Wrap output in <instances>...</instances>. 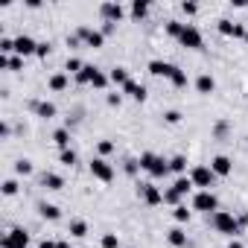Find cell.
<instances>
[{
	"instance_id": "d590c367",
	"label": "cell",
	"mask_w": 248,
	"mask_h": 248,
	"mask_svg": "<svg viewBox=\"0 0 248 248\" xmlns=\"http://www.w3.org/2000/svg\"><path fill=\"white\" fill-rule=\"evenodd\" d=\"M59 161H62L64 167H73V164H76V152H73V149H62V155H59Z\"/></svg>"
},
{
	"instance_id": "836d02e7",
	"label": "cell",
	"mask_w": 248,
	"mask_h": 248,
	"mask_svg": "<svg viewBox=\"0 0 248 248\" xmlns=\"http://www.w3.org/2000/svg\"><path fill=\"white\" fill-rule=\"evenodd\" d=\"M184 27H187V24H178V21H167V32H170L172 38H178V35L184 32Z\"/></svg>"
},
{
	"instance_id": "484cf974",
	"label": "cell",
	"mask_w": 248,
	"mask_h": 248,
	"mask_svg": "<svg viewBox=\"0 0 248 248\" xmlns=\"http://www.w3.org/2000/svg\"><path fill=\"white\" fill-rule=\"evenodd\" d=\"M170 82H172L175 88H187V73H184L181 67H175V70H172V76H170Z\"/></svg>"
},
{
	"instance_id": "ee69618b",
	"label": "cell",
	"mask_w": 248,
	"mask_h": 248,
	"mask_svg": "<svg viewBox=\"0 0 248 248\" xmlns=\"http://www.w3.org/2000/svg\"><path fill=\"white\" fill-rule=\"evenodd\" d=\"M35 56H41V59H47L50 56V44H38V53Z\"/></svg>"
},
{
	"instance_id": "4dcf8cb0",
	"label": "cell",
	"mask_w": 248,
	"mask_h": 248,
	"mask_svg": "<svg viewBox=\"0 0 248 248\" xmlns=\"http://www.w3.org/2000/svg\"><path fill=\"white\" fill-rule=\"evenodd\" d=\"M99 245H102V248H120V236H117V233H102Z\"/></svg>"
},
{
	"instance_id": "7dc6e473",
	"label": "cell",
	"mask_w": 248,
	"mask_h": 248,
	"mask_svg": "<svg viewBox=\"0 0 248 248\" xmlns=\"http://www.w3.org/2000/svg\"><path fill=\"white\" fill-rule=\"evenodd\" d=\"M228 248H245V245H242V242H236V239H231V245H228Z\"/></svg>"
},
{
	"instance_id": "8992f818",
	"label": "cell",
	"mask_w": 248,
	"mask_h": 248,
	"mask_svg": "<svg viewBox=\"0 0 248 248\" xmlns=\"http://www.w3.org/2000/svg\"><path fill=\"white\" fill-rule=\"evenodd\" d=\"M76 35H79L88 47H93V50H99V47L105 44V35H102L99 30H91V27H79V30H76Z\"/></svg>"
},
{
	"instance_id": "7bdbcfd3",
	"label": "cell",
	"mask_w": 248,
	"mask_h": 248,
	"mask_svg": "<svg viewBox=\"0 0 248 248\" xmlns=\"http://www.w3.org/2000/svg\"><path fill=\"white\" fill-rule=\"evenodd\" d=\"M181 9H184V15H196V12H199L196 3H181Z\"/></svg>"
},
{
	"instance_id": "7402d4cb",
	"label": "cell",
	"mask_w": 248,
	"mask_h": 248,
	"mask_svg": "<svg viewBox=\"0 0 248 248\" xmlns=\"http://www.w3.org/2000/svg\"><path fill=\"white\" fill-rule=\"evenodd\" d=\"M167 172H170V161H164V158H158V161L152 164V170H149L152 178H164Z\"/></svg>"
},
{
	"instance_id": "d6986e66",
	"label": "cell",
	"mask_w": 248,
	"mask_h": 248,
	"mask_svg": "<svg viewBox=\"0 0 248 248\" xmlns=\"http://www.w3.org/2000/svg\"><path fill=\"white\" fill-rule=\"evenodd\" d=\"M167 239H170L172 248H184V245H187V233H184L181 228H172V231L167 233Z\"/></svg>"
},
{
	"instance_id": "4316f807",
	"label": "cell",
	"mask_w": 248,
	"mask_h": 248,
	"mask_svg": "<svg viewBox=\"0 0 248 248\" xmlns=\"http://www.w3.org/2000/svg\"><path fill=\"white\" fill-rule=\"evenodd\" d=\"M64 88H67V76H64V73L50 76V91H64Z\"/></svg>"
},
{
	"instance_id": "f1b7e54d",
	"label": "cell",
	"mask_w": 248,
	"mask_h": 248,
	"mask_svg": "<svg viewBox=\"0 0 248 248\" xmlns=\"http://www.w3.org/2000/svg\"><path fill=\"white\" fill-rule=\"evenodd\" d=\"M132 15H135V18H146V15H149V3L135 0V3H132Z\"/></svg>"
},
{
	"instance_id": "b9f144b4",
	"label": "cell",
	"mask_w": 248,
	"mask_h": 248,
	"mask_svg": "<svg viewBox=\"0 0 248 248\" xmlns=\"http://www.w3.org/2000/svg\"><path fill=\"white\" fill-rule=\"evenodd\" d=\"M21 67H24V59H21V56H12V59H9V67H6V70H21Z\"/></svg>"
},
{
	"instance_id": "ba28073f",
	"label": "cell",
	"mask_w": 248,
	"mask_h": 248,
	"mask_svg": "<svg viewBox=\"0 0 248 248\" xmlns=\"http://www.w3.org/2000/svg\"><path fill=\"white\" fill-rule=\"evenodd\" d=\"M38 53V41H32L30 35H18L15 38V56H35Z\"/></svg>"
},
{
	"instance_id": "52a82bcc",
	"label": "cell",
	"mask_w": 248,
	"mask_h": 248,
	"mask_svg": "<svg viewBox=\"0 0 248 248\" xmlns=\"http://www.w3.org/2000/svg\"><path fill=\"white\" fill-rule=\"evenodd\" d=\"M178 41H181L184 47H190V50H202V44H204V41H202V32H199L196 27H190V24L184 27V32L178 35Z\"/></svg>"
},
{
	"instance_id": "2e32d148",
	"label": "cell",
	"mask_w": 248,
	"mask_h": 248,
	"mask_svg": "<svg viewBox=\"0 0 248 248\" xmlns=\"http://www.w3.org/2000/svg\"><path fill=\"white\" fill-rule=\"evenodd\" d=\"M41 184H44L47 190H62V187H64V178L56 175V172H44V175H41Z\"/></svg>"
},
{
	"instance_id": "9a60e30c",
	"label": "cell",
	"mask_w": 248,
	"mask_h": 248,
	"mask_svg": "<svg viewBox=\"0 0 248 248\" xmlns=\"http://www.w3.org/2000/svg\"><path fill=\"white\" fill-rule=\"evenodd\" d=\"M213 88H216V79H213L210 73H202V76L196 79V91H199V93H213Z\"/></svg>"
},
{
	"instance_id": "d6a6232c",
	"label": "cell",
	"mask_w": 248,
	"mask_h": 248,
	"mask_svg": "<svg viewBox=\"0 0 248 248\" xmlns=\"http://www.w3.org/2000/svg\"><path fill=\"white\" fill-rule=\"evenodd\" d=\"M0 190H3V196H15L18 193V181L15 178H6L3 184H0Z\"/></svg>"
},
{
	"instance_id": "74e56055",
	"label": "cell",
	"mask_w": 248,
	"mask_h": 248,
	"mask_svg": "<svg viewBox=\"0 0 248 248\" xmlns=\"http://www.w3.org/2000/svg\"><path fill=\"white\" fill-rule=\"evenodd\" d=\"M0 53H15V38H0Z\"/></svg>"
},
{
	"instance_id": "5b68a950",
	"label": "cell",
	"mask_w": 248,
	"mask_h": 248,
	"mask_svg": "<svg viewBox=\"0 0 248 248\" xmlns=\"http://www.w3.org/2000/svg\"><path fill=\"white\" fill-rule=\"evenodd\" d=\"M213 170L210 167H193V172H190V181L196 184V187H202V190H210V184H213Z\"/></svg>"
},
{
	"instance_id": "e575fe53",
	"label": "cell",
	"mask_w": 248,
	"mask_h": 248,
	"mask_svg": "<svg viewBox=\"0 0 248 248\" xmlns=\"http://www.w3.org/2000/svg\"><path fill=\"white\" fill-rule=\"evenodd\" d=\"M108 82H111V79H108V76H105L102 70H96V73H93V79H91V85H93V88H99V91H102V88H105Z\"/></svg>"
},
{
	"instance_id": "8fae6325",
	"label": "cell",
	"mask_w": 248,
	"mask_h": 248,
	"mask_svg": "<svg viewBox=\"0 0 248 248\" xmlns=\"http://www.w3.org/2000/svg\"><path fill=\"white\" fill-rule=\"evenodd\" d=\"M210 170H213V175H231L233 164H231V158H228V155H216V158L210 161Z\"/></svg>"
},
{
	"instance_id": "ffe728a7",
	"label": "cell",
	"mask_w": 248,
	"mask_h": 248,
	"mask_svg": "<svg viewBox=\"0 0 248 248\" xmlns=\"http://www.w3.org/2000/svg\"><path fill=\"white\" fill-rule=\"evenodd\" d=\"M108 79H111L114 85H120V88H123V85H126L132 76H129V70H126V67H114V70L108 73Z\"/></svg>"
},
{
	"instance_id": "1f68e13d",
	"label": "cell",
	"mask_w": 248,
	"mask_h": 248,
	"mask_svg": "<svg viewBox=\"0 0 248 248\" xmlns=\"http://www.w3.org/2000/svg\"><path fill=\"white\" fill-rule=\"evenodd\" d=\"M172 216H175V222H190V210L184 207V204H178V207H172Z\"/></svg>"
},
{
	"instance_id": "e0dca14e",
	"label": "cell",
	"mask_w": 248,
	"mask_h": 248,
	"mask_svg": "<svg viewBox=\"0 0 248 248\" xmlns=\"http://www.w3.org/2000/svg\"><path fill=\"white\" fill-rule=\"evenodd\" d=\"M38 213H41V219H50V222H56V219L62 216V210H59L56 204H47V202L38 204Z\"/></svg>"
},
{
	"instance_id": "f35d334b",
	"label": "cell",
	"mask_w": 248,
	"mask_h": 248,
	"mask_svg": "<svg viewBox=\"0 0 248 248\" xmlns=\"http://www.w3.org/2000/svg\"><path fill=\"white\" fill-rule=\"evenodd\" d=\"M164 120L170 123V126H178V123H181V111H175V108H172V111H167V114H164Z\"/></svg>"
},
{
	"instance_id": "ac0fdd59",
	"label": "cell",
	"mask_w": 248,
	"mask_h": 248,
	"mask_svg": "<svg viewBox=\"0 0 248 248\" xmlns=\"http://www.w3.org/2000/svg\"><path fill=\"white\" fill-rule=\"evenodd\" d=\"M67 233H70V236H76V239L88 236V222H82V219H73V222L67 225Z\"/></svg>"
},
{
	"instance_id": "7a4b0ae2",
	"label": "cell",
	"mask_w": 248,
	"mask_h": 248,
	"mask_svg": "<svg viewBox=\"0 0 248 248\" xmlns=\"http://www.w3.org/2000/svg\"><path fill=\"white\" fill-rule=\"evenodd\" d=\"M193 210H204V213H216L219 210V199L210 193V190H199L196 196H193Z\"/></svg>"
},
{
	"instance_id": "bcb514c9",
	"label": "cell",
	"mask_w": 248,
	"mask_h": 248,
	"mask_svg": "<svg viewBox=\"0 0 248 248\" xmlns=\"http://www.w3.org/2000/svg\"><path fill=\"white\" fill-rule=\"evenodd\" d=\"M108 105H120V93H108Z\"/></svg>"
},
{
	"instance_id": "4fadbf2b",
	"label": "cell",
	"mask_w": 248,
	"mask_h": 248,
	"mask_svg": "<svg viewBox=\"0 0 248 248\" xmlns=\"http://www.w3.org/2000/svg\"><path fill=\"white\" fill-rule=\"evenodd\" d=\"M172 70H175V64H170V62H161V59H155V62H149V73L152 76H172Z\"/></svg>"
},
{
	"instance_id": "cb8c5ba5",
	"label": "cell",
	"mask_w": 248,
	"mask_h": 248,
	"mask_svg": "<svg viewBox=\"0 0 248 248\" xmlns=\"http://www.w3.org/2000/svg\"><path fill=\"white\" fill-rule=\"evenodd\" d=\"M53 140H56L59 149H67V143H70V132H67V129H56V132H53Z\"/></svg>"
},
{
	"instance_id": "83f0119b",
	"label": "cell",
	"mask_w": 248,
	"mask_h": 248,
	"mask_svg": "<svg viewBox=\"0 0 248 248\" xmlns=\"http://www.w3.org/2000/svg\"><path fill=\"white\" fill-rule=\"evenodd\" d=\"M184 170H187V158H184V155L170 158V172H184Z\"/></svg>"
},
{
	"instance_id": "277c9868",
	"label": "cell",
	"mask_w": 248,
	"mask_h": 248,
	"mask_svg": "<svg viewBox=\"0 0 248 248\" xmlns=\"http://www.w3.org/2000/svg\"><path fill=\"white\" fill-rule=\"evenodd\" d=\"M0 245H3V248H30V233L24 228H12L3 236V242H0Z\"/></svg>"
},
{
	"instance_id": "8d00e7d4",
	"label": "cell",
	"mask_w": 248,
	"mask_h": 248,
	"mask_svg": "<svg viewBox=\"0 0 248 248\" xmlns=\"http://www.w3.org/2000/svg\"><path fill=\"white\" fill-rule=\"evenodd\" d=\"M164 202H167V204H175V207H178V202H181V196H178V193H175V190L170 187V190H164Z\"/></svg>"
},
{
	"instance_id": "44dd1931",
	"label": "cell",
	"mask_w": 248,
	"mask_h": 248,
	"mask_svg": "<svg viewBox=\"0 0 248 248\" xmlns=\"http://www.w3.org/2000/svg\"><path fill=\"white\" fill-rule=\"evenodd\" d=\"M32 108H35V114H38V117H44V120L56 117V105H53V102H35Z\"/></svg>"
},
{
	"instance_id": "ab89813d",
	"label": "cell",
	"mask_w": 248,
	"mask_h": 248,
	"mask_svg": "<svg viewBox=\"0 0 248 248\" xmlns=\"http://www.w3.org/2000/svg\"><path fill=\"white\" fill-rule=\"evenodd\" d=\"M82 67H85V64H82L79 59H67V70H70V73H76V76H79V73H82Z\"/></svg>"
},
{
	"instance_id": "60d3db41",
	"label": "cell",
	"mask_w": 248,
	"mask_h": 248,
	"mask_svg": "<svg viewBox=\"0 0 248 248\" xmlns=\"http://www.w3.org/2000/svg\"><path fill=\"white\" fill-rule=\"evenodd\" d=\"M96 149H99V158H105V155H111V152H114V143H111V140H102Z\"/></svg>"
},
{
	"instance_id": "f6af8a7d",
	"label": "cell",
	"mask_w": 248,
	"mask_h": 248,
	"mask_svg": "<svg viewBox=\"0 0 248 248\" xmlns=\"http://www.w3.org/2000/svg\"><path fill=\"white\" fill-rule=\"evenodd\" d=\"M38 248H59V242H53V239H41Z\"/></svg>"
},
{
	"instance_id": "603a6c76",
	"label": "cell",
	"mask_w": 248,
	"mask_h": 248,
	"mask_svg": "<svg viewBox=\"0 0 248 248\" xmlns=\"http://www.w3.org/2000/svg\"><path fill=\"white\" fill-rule=\"evenodd\" d=\"M193 187H196V184H193V181H190V175H187V178H184V175H181V178H178V181H175V184H172V190H175V193H178V196H187V193H190V190H193Z\"/></svg>"
},
{
	"instance_id": "d4e9b609",
	"label": "cell",
	"mask_w": 248,
	"mask_h": 248,
	"mask_svg": "<svg viewBox=\"0 0 248 248\" xmlns=\"http://www.w3.org/2000/svg\"><path fill=\"white\" fill-rule=\"evenodd\" d=\"M93 73H96V67H93V64H85V67H82V73L76 76V82H79V85H91Z\"/></svg>"
},
{
	"instance_id": "9c48e42d",
	"label": "cell",
	"mask_w": 248,
	"mask_h": 248,
	"mask_svg": "<svg viewBox=\"0 0 248 248\" xmlns=\"http://www.w3.org/2000/svg\"><path fill=\"white\" fill-rule=\"evenodd\" d=\"M99 15L105 18V24H117V21H123L126 9H123L120 3H102V6H99Z\"/></svg>"
},
{
	"instance_id": "7c38bea8",
	"label": "cell",
	"mask_w": 248,
	"mask_h": 248,
	"mask_svg": "<svg viewBox=\"0 0 248 248\" xmlns=\"http://www.w3.org/2000/svg\"><path fill=\"white\" fill-rule=\"evenodd\" d=\"M219 32L222 35H228V38H245V30L239 27V24H231V21H219Z\"/></svg>"
},
{
	"instance_id": "6da1fadb",
	"label": "cell",
	"mask_w": 248,
	"mask_h": 248,
	"mask_svg": "<svg viewBox=\"0 0 248 248\" xmlns=\"http://www.w3.org/2000/svg\"><path fill=\"white\" fill-rule=\"evenodd\" d=\"M213 228L219 231V233H225V236H236L239 233V219L233 216V213H228V210H216L213 213Z\"/></svg>"
},
{
	"instance_id": "c3c4849f",
	"label": "cell",
	"mask_w": 248,
	"mask_h": 248,
	"mask_svg": "<svg viewBox=\"0 0 248 248\" xmlns=\"http://www.w3.org/2000/svg\"><path fill=\"white\" fill-rule=\"evenodd\" d=\"M59 248H70V245H67V242H59Z\"/></svg>"
},
{
	"instance_id": "f546056e",
	"label": "cell",
	"mask_w": 248,
	"mask_h": 248,
	"mask_svg": "<svg viewBox=\"0 0 248 248\" xmlns=\"http://www.w3.org/2000/svg\"><path fill=\"white\" fill-rule=\"evenodd\" d=\"M32 170H35V167H32V161H27V158H21V161L15 164V172H18V175H32Z\"/></svg>"
},
{
	"instance_id": "3957f363",
	"label": "cell",
	"mask_w": 248,
	"mask_h": 248,
	"mask_svg": "<svg viewBox=\"0 0 248 248\" xmlns=\"http://www.w3.org/2000/svg\"><path fill=\"white\" fill-rule=\"evenodd\" d=\"M91 175H93L96 181L108 184V181H114V167H111L105 158H93V161H91Z\"/></svg>"
},
{
	"instance_id": "30bf717a",
	"label": "cell",
	"mask_w": 248,
	"mask_h": 248,
	"mask_svg": "<svg viewBox=\"0 0 248 248\" xmlns=\"http://www.w3.org/2000/svg\"><path fill=\"white\" fill-rule=\"evenodd\" d=\"M138 193H140V199H143L146 204H161V202H164V193H161L155 184H140Z\"/></svg>"
},
{
	"instance_id": "5bb4252c",
	"label": "cell",
	"mask_w": 248,
	"mask_h": 248,
	"mask_svg": "<svg viewBox=\"0 0 248 248\" xmlns=\"http://www.w3.org/2000/svg\"><path fill=\"white\" fill-rule=\"evenodd\" d=\"M123 93H129V96H132V99H138V102H143V99H146V88H143V85H138L135 79H129L126 85H123Z\"/></svg>"
}]
</instances>
